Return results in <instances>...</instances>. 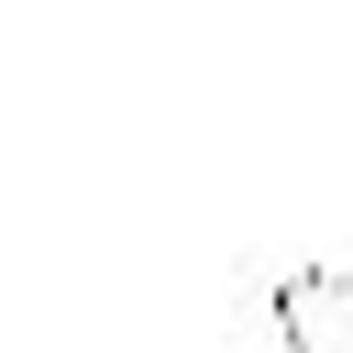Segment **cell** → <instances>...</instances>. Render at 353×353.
Segmentation results:
<instances>
[{
  "label": "cell",
  "mask_w": 353,
  "mask_h": 353,
  "mask_svg": "<svg viewBox=\"0 0 353 353\" xmlns=\"http://www.w3.org/2000/svg\"><path fill=\"white\" fill-rule=\"evenodd\" d=\"M265 331H276V353H353V265H276Z\"/></svg>",
  "instance_id": "obj_1"
}]
</instances>
